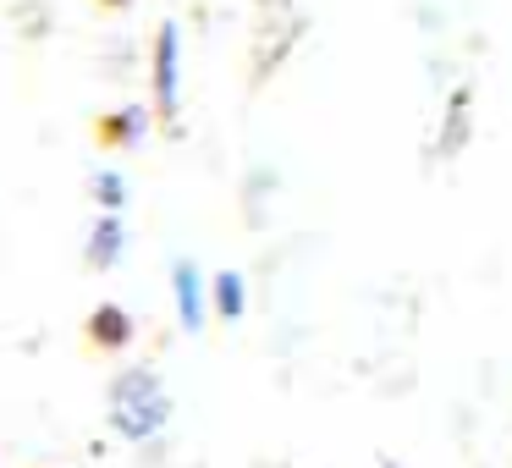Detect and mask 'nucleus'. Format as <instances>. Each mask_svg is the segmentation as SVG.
<instances>
[{"label":"nucleus","instance_id":"nucleus-1","mask_svg":"<svg viewBox=\"0 0 512 468\" xmlns=\"http://www.w3.org/2000/svg\"><path fill=\"white\" fill-rule=\"evenodd\" d=\"M111 419H116V430H122L127 441H149V435L166 430L171 397H166V386H160V375L127 369V375L111 386Z\"/></svg>","mask_w":512,"mask_h":468},{"label":"nucleus","instance_id":"nucleus-2","mask_svg":"<svg viewBox=\"0 0 512 468\" xmlns=\"http://www.w3.org/2000/svg\"><path fill=\"white\" fill-rule=\"evenodd\" d=\"M171 287H177V320L188 325V331H199L210 303H204V281H199V270H193L188 259H177V265H171Z\"/></svg>","mask_w":512,"mask_h":468},{"label":"nucleus","instance_id":"nucleus-3","mask_svg":"<svg viewBox=\"0 0 512 468\" xmlns=\"http://www.w3.org/2000/svg\"><path fill=\"white\" fill-rule=\"evenodd\" d=\"M116 259H122V221L105 210L100 221H94V232H89V265L94 270H111Z\"/></svg>","mask_w":512,"mask_h":468},{"label":"nucleus","instance_id":"nucleus-4","mask_svg":"<svg viewBox=\"0 0 512 468\" xmlns=\"http://www.w3.org/2000/svg\"><path fill=\"white\" fill-rule=\"evenodd\" d=\"M177 50H182V39H177V28H160V61H155V72H160V105H166V116H177Z\"/></svg>","mask_w":512,"mask_h":468},{"label":"nucleus","instance_id":"nucleus-5","mask_svg":"<svg viewBox=\"0 0 512 468\" xmlns=\"http://www.w3.org/2000/svg\"><path fill=\"white\" fill-rule=\"evenodd\" d=\"M215 309L221 314H243V276H237V270H221V276H215Z\"/></svg>","mask_w":512,"mask_h":468},{"label":"nucleus","instance_id":"nucleus-6","mask_svg":"<svg viewBox=\"0 0 512 468\" xmlns=\"http://www.w3.org/2000/svg\"><path fill=\"white\" fill-rule=\"evenodd\" d=\"M89 188H94V199H100L111 215L122 210V193H127V188H122V177H116V171H100V177H94Z\"/></svg>","mask_w":512,"mask_h":468},{"label":"nucleus","instance_id":"nucleus-7","mask_svg":"<svg viewBox=\"0 0 512 468\" xmlns=\"http://www.w3.org/2000/svg\"><path fill=\"white\" fill-rule=\"evenodd\" d=\"M380 468H402V463H380Z\"/></svg>","mask_w":512,"mask_h":468},{"label":"nucleus","instance_id":"nucleus-8","mask_svg":"<svg viewBox=\"0 0 512 468\" xmlns=\"http://www.w3.org/2000/svg\"><path fill=\"white\" fill-rule=\"evenodd\" d=\"M116 6H127V0H116Z\"/></svg>","mask_w":512,"mask_h":468}]
</instances>
